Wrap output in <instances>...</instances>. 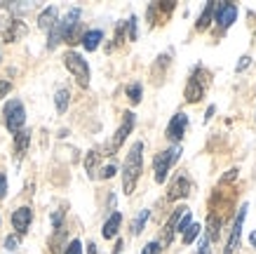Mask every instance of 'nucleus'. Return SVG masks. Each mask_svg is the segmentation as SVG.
I'll list each match as a JSON object with an SVG mask.
<instances>
[{
	"label": "nucleus",
	"mask_w": 256,
	"mask_h": 254,
	"mask_svg": "<svg viewBox=\"0 0 256 254\" xmlns=\"http://www.w3.org/2000/svg\"><path fill=\"white\" fill-rule=\"evenodd\" d=\"M141 169H144V144L134 141V146L130 148V153H127L124 165H122V188L127 195H132L134 188H136Z\"/></svg>",
	"instance_id": "obj_1"
},
{
	"label": "nucleus",
	"mask_w": 256,
	"mask_h": 254,
	"mask_svg": "<svg viewBox=\"0 0 256 254\" xmlns=\"http://www.w3.org/2000/svg\"><path fill=\"white\" fill-rule=\"evenodd\" d=\"M212 83V73L204 66H195L193 73H190V78H188V85H186V101L188 104H198V101L204 97V92H207V87H210Z\"/></svg>",
	"instance_id": "obj_2"
},
{
	"label": "nucleus",
	"mask_w": 256,
	"mask_h": 254,
	"mask_svg": "<svg viewBox=\"0 0 256 254\" xmlns=\"http://www.w3.org/2000/svg\"><path fill=\"white\" fill-rule=\"evenodd\" d=\"M181 144H174V146H170L167 151H162V153L156 155V160H153V172H156V181L158 184H164L167 181V174H170L172 165L181 158Z\"/></svg>",
	"instance_id": "obj_3"
},
{
	"label": "nucleus",
	"mask_w": 256,
	"mask_h": 254,
	"mask_svg": "<svg viewBox=\"0 0 256 254\" xmlns=\"http://www.w3.org/2000/svg\"><path fill=\"white\" fill-rule=\"evenodd\" d=\"M2 116H5V127L10 132H22L24 123H26V111H24V104L19 99H10L2 108Z\"/></svg>",
	"instance_id": "obj_4"
},
{
	"label": "nucleus",
	"mask_w": 256,
	"mask_h": 254,
	"mask_svg": "<svg viewBox=\"0 0 256 254\" xmlns=\"http://www.w3.org/2000/svg\"><path fill=\"white\" fill-rule=\"evenodd\" d=\"M64 64H66V69L76 76L80 87H87V85H90V66H87V62L78 52H66L64 54Z\"/></svg>",
	"instance_id": "obj_5"
},
{
	"label": "nucleus",
	"mask_w": 256,
	"mask_h": 254,
	"mask_svg": "<svg viewBox=\"0 0 256 254\" xmlns=\"http://www.w3.org/2000/svg\"><path fill=\"white\" fill-rule=\"evenodd\" d=\"M134 127V113L132 111H124L122 113V125L118 127V132L113 134V139L108 141V146H106V151H104V155H113L118 151V148L122 146V141L127 137H130V132H132Z\"/></svg>",
	"instance_id": "obj_6"
},
{
	"label": "nucleus",
	"mask_w": 256,
	"mask_h": 254,
	"mask_svg": "<svg viewBox=\"0 0 256 254\" xmlns=\"http://www.w3.org/2000/svg\"><path fill=\"white\" fill-rule=\"evenodd\" d=\"M247 209H249L247 205H242V207L238 209V216H235V221H233V228H230V238H228V242H226L224 254H235L238 249H240V240H242V223H244Z\"/></svg>",
	"instance_id": "obj_7"
},
{
	"label": "nucleus",
	"mask_w": 256,
	"mask_h": 254,
	"mask_svg": "<svg viewBox=\"0 0 256 254\" xmlns=\"http://www.w3.org/2000/svg\"><path fill=\"white\" fill-rule=\"evenodd\" d=\"M0 33H2L5 43H14V40H19L22 36H26L28 29H26V24H24L22 19L10 17V19H2V22H0Z\"/></svg>",
	"instance_id": "obj_8"
},
{
	"label": "nucleus",
	"mask_w": 256,
	"mask_h": 254,
	"mask_svg": "<svg viewBox=\"0 0 256 254\" xmlns=\"http://www.w3.org/2000/svg\"><path fill=\"white\" fill-rule=\"evenodd\" d=\"M214 17H216L221 29H228L238 19V8H235L233 3H214Z\"/></svg>",
	"instance_id": "obj_9"
},
{
	"label": "nucleus",
	"mask_w": 256,
	"mask_h": 254,
	"mask_svg": "<svg viewBox=\"0 0 256 254\" xmlns=\"http://www.w3.org/2000/svg\"><path fill=\"white\" fill-rule=\"evenodd\" d=\"M190 191H193V184H190V179H188L186 174H178V177H174V181L170 184L167 198H170V200H181V198L190 195Z\"/></svg>",
	"instance_id": "obj_10"
},
{
	"label": "nucleus",
	"mask_w": 256,
	"mask_h": 254,
	"mask_svg": "<svg viewBox=\"0 0 256 254\" xmlns=\"http://www.w3.org/2000/svg\"><path fill=\"white\" fill-rule=\"evenodd\" d=\"M186 130H188V116L178 111L176 116L170 120V125H167V139L178 144V141L184 139V134H186Z\"/></svg>",
	"instance_id": "obj_11"
},
{
	"label": "nucleus",
	"mask_w": 256,
	"mask_h": 254,
	"mask_svg": "<svg viewBox=\"0 0 256 254\" xmlns=\"http://www.w3.org/2000/svg\"><path fill=\"white\" fill-rule=\"evenodd\" d=\"M31 221H33L31 207H19V209H14V214H12V226H14V231L19 233V235H24V233L28 231Z\"/></svg>",
	"instance_id": "obj_12"
},
{
	"label": "nucleus",
	"mask_w": 256,
	"mask_h": 254,
	"mask_svg": "<svg viewBox=\"0 0 256 254\" xmlns=\"http://www.w3.org/2000/svg\"><path fill=\"white\" fill-rule=\"evenodd\" d=\"M186 209L188 207H178V209H174V214L167 219V223H164V231H162V245H170L172 240H174V233H176V223H178V219L186 214Z\"/></svg>",
	"instance_id": "obj_13"
},
{
	"label": "nucleus",
	"mask_w": 256,
	"mask_h": 254,
	"mask_svg": "<svg viewBox=\"0 0 256 254\" xmlns=\"http://www.w3.org/2000/svg\"><path fill=\"white\" fill-rule=\"evenodd\" d=\"M56 8L54 5H50L47 10H42L38 17V26H40V31H52L54 29V24H56Z\"/></svg>",
	"instance_id": "obj_14"
},
{
	"label": "nucleus",
	"mask_w": 256,
	"mask_h": 254,
	"mask_svg": "<svg viewBox=\"0 0 256 254\" xmlns=\"http://www.w3.org/2000/svg\"><path fill=\"white\" fill-rule=\"evenodd\" d=\"M120 223H122V214H120V212H113V214L108 216V221L104 223V228H101V235H104L106 240L116 238V235H118V228H120Z\"/></svg>",
	"instance_id": "obj_15"
},
{
	"label": "nucleus",
	"mask_w": 256,
	"mask_h": 254,
	"mask_svg": "<svg viewBox=\"0 0 256 254\" xmlns=\"http://www.w3.org/2000/svg\"><path fill=\"white\" fill-rule=\"evenodd\" d=\"M28 144H31V134L26 130L16 132L14 134V153H16V160H22L24 155H26V151H28Z\"/></svg>",
	"instance_id": "obj_16"
},
{
	"label": "nucleus",
	"mask_w": 256,
	"mask_h": 254,
	"mask_svg": "<svg viewBox=\"0 0 256 254\" xmlns=\"http://www.w3.org/2000/svg\"><path fill=\"white\" fill-rule=\"evenodd\" d=\"M101 40H104V31L94 29V31H87L85 36L80 38V43H82V47H85L87 52H94V50L101 45Z\"/></svg>",
	"instance_id": "obj_17"
},
{
	"label": "nucleus",
	"mask_w": 256,
	"mask_h": 254,
	"mask_svg": "<svg viewBox=\"0 0 256 254\" xmlns=\"http://www.w3.org/2000/svg\"><path fill=\"white\" fill-rule=\"evenodd\" d=\"M218 235H221V216H216L214 212L207 219V240L210 242H216Z\"/></svg>",
	"instance_id": "obj_18"
},
{
	"label": "nucleus",
	"mask_w": 256,
	"mask_h": 254,
	"mask_svg": "<svg viewBox=\"0 0 256 254\" xmlns=\"http://www.w3.org/2000/svg\"><path fill=\"white\" fill-rule=\"evenodd\" d=\"M212 17H214V3H207V8L202 10L200 19H198V24H195V29H198V31H207L210 24H212Z\"/></svg>",
	"instance_id": "obj_19"
},
{
	"label": "nucleus",
	"mask_w": 256,
	"mask_h": 254,
	"mask_svg": "<svg viewBox=\"0 0 256 254\" xmlns=\"http://www.w3.org/2000/svg\"><path fill=\"white\" fill-rule=\"evenodd\" d=\"M68 101H70V94H68V90H59L56 92V97H54V104H56V111L59 113H66V108H68Z\"/></svg>",
	"instance_id": "obj_20"
},
{
	"label": "nucleus",
	"mask_w": 256,
	"mask_h": 254,
	"mask_svg": "<svg viewBox=\"0 0 256 254\" xmlns=\"http://www.w3.org/2000/svg\"><path fill=\"white\" fill-rule=\"evenodd\" d=\"M148 216H150V212H148V209H141L139 214H136V219L132 221V233H134V235H139V233L144 231V226H146V221H148Z\"/></svg>",
	"instance_id": "obj_21"
},
{
	"label": "nucleus",
	"mask_w": 256,
	"mask_h": 254,
	"mask_svg": "<svg viewBox=\"0 0 256 254\" xmlns=\"http://www.w3.org/2000/svg\"><path fill=\"white\" fill-rule=\"evenodd\" d=\"M200 231H202V226L200 223H190L186 231H184V245H190L198 235H200Z\"/></svg>",
	"instance_id": "obj_22"
},
{
	"label": "nucleus",
	"mask_w": 256,
	"mask_h": 254,
	"mask_svg": "<svg viewBox=\"0 0 256 254\" xmlns=\"http://www.w3.org/2000/svg\"><path fill=\"white\" fill-rule=\"evenodd\" d=\"M141 94H144V87H141V83H132L130 87H127V97H130V101H132V104H139V101H141Z\"/></svg>",
	"instance_id": "obj_23"
},
{
	"label": "nucleus",
	"mask_w": 256,
	"mask_h": 254,
	"mask_svg": "<svg viewBox=\"0 0 256 254\" xmlns=\"http://www.w3.org/2000/svg\"><path fill=\"white\" fill-rule=\"evenodd\" d=\"M99 160V153L96 151H90L87 153V160H85V167H87V172H90V177H94V162Z\"/></svg>",
	"instance_id": "obj_24"
},
{
	"label": "nucleus",
	"mask_w": 256,
	"mask_h": 254,
	"mask_svg": "<svg viewBox=\"0 0 256 254\" xmlns=\"http://www.w3.org/2000/svg\"><path fill=\"white\" fill-rule=\"evenodd\" d=\"M190 223H193V216H190V212L186 209V214L181 216V219H178V223H176V233H178V231L184 233V231L188 228V226H190Z\"/></svg>",
	"instance_id": "obj_25"
},
{
	"label": "nucleus",
	"mask_w": 256,
	"mask_h": 254,
	"mask_svg": "<svg viewBox=\"0 0 256 254\" xmlns=\"http://www.w3.org/2000/svg\"><path fill=\"white\" fill-rule=\"evenodd\" d=\"M160 252H162V245L153 240V242H148V245L144 247V252H141V254H160Z\"/></svg>",
	"instance_id": "obj_26"
},
{
	"label": "nucleus",
	"mask_w": 256,
	"mask_h": 254,
	"mask_svg": "<svg viewBox=\"0 0 256 254\" xmlns=\"http://www.w3.org/2000/svg\"><path fill=\"white\" fill-rule=\"evenodd\" d=\"M66 254H82V242L80 240H70V245L66 247Z\"/></svg>",
	"instance_id": "obj_27"
},
{
	"label": "nucleus",
	"mask_w": 256,
	"mask_h": 254,
	"mask_svg": "<svg viewBox=\"0 0 256 254\" xmlns=\"http://www.w3.org/2000/svg\"><path fill=\"white\" fill-rule=\"evenodd\" d=\"M212 242L210 240H207V235H204V238L200 240V247H198V254H212Z\"/></svg>",
	"instance_id": "obj_28"
},
{
	"label": "nucleus",
	"mask_w": 256,
	"mask_h": 254,
	"mask_svg": "<svg viewBox=\"0 0 256 254\" xmlns=\"http://www.w3.org/2000/svg\"><path fill=\"white\" fill-rule=\"evenodd\" d=\"M116 172H118L116 165H106V167L101 169V174H99V177H101V179H110L113 174H116Z\"/></svg>",
	"instance_id": "obj_29"
},
{
	"label": "nucleus",
	"mask_w": 256,
	"mask_h": 254,
	"mask_svg": "<svg viewBox=\"0 0 256 254\" xmlns=\"http://www.w3.org/2000/svg\"><path fill=\"white\" fill-rule=\"evenodd\" d=\"M127 29H130V40H136V17H130Z\"/></svg>",
	"instance_id": "obj_30"
},
{
	"label": "nucleus",
	"mask_w": 256,
	"mask_h": 254,
	"mask_svg": "<svg viewBox=\"0 0 256 254\" xmlns=\"http://www.w3.org/2000/svg\"><path fill=\"white\" fill-rule=\"evenodd\" d=\"M5 247H8V249H16V247H19V235H8V238H5Z\"/></svg>",
	"instance_id": "obj_31"
},
{
	"label": "nucleus",
	"mask_w": 256,
	"mask_h": 254,
	"mask_svg": "<svg viewBox=\"0 0 256 254\" xmlns=\"http://www.w3.org/2000/svg\"><path fill=\"white\" fill-rule=\"evenodd\" d=\"M233 179H238V169H228L224 177H221V184H228V181H233Z\"/></svg>",
	"instance_id": "obj_32"
},
{
	"label": "nucleus",
	"mask_w": 256,
	"mask_h": 254,
	"mask_svg": "<svg viewBox=\"0 0 256 254\" xmlns=\"http://www.w3.org/2000/svg\"><path fill=\"white\" fill-rule=\"evenodd\" d=\"M249 62H252V57H247V54H244V57H242L240 59V64H238V66H235V71H238V73H240V71H244L249 66Z\"/></svg>",
	"instance_id": "obj_33"
},
{
	"label": "nucleus",
	"mask_w": 256,
	"mask_h": 254,
	"mask_svg": "<svg viewBox=\"0 0 256 254\" xmlns=\"http://www.w3.org/2000/svg\"><path fill=\"white\" fill-rule=\"evenodd\" d=\"M5 193H8V179L0 172V198H5Z\"/></svg>",
	"instance_id": "obj_34"
},
{
	"label": "nucleus",
	"mask_w": 256,
	"mask_h": 254,
	"mask_svg": "<svg viewBox=\"0 0 256 254\" xmlns=\"http://www.w3.org/2000/svg\"><path fill=\"white\" fill-rule=\"evenodd\" d=\"M10 90H12V85H10L8 80H0V99H2V97H5Z\"/></svg>",
	"instance_id": "obj_35"
},
{
	"label": "nucleus",
	"mask_w": 256,
	"mask_h": 254,
	"mask_svg": "<svg viewBox=\"0 0 256 254\" xmlns=\"http://www.w3.org/2000/svg\"><path fill=\"white\" fill-rule=\"evenodd\" d=\"M122 240H118V242H116V249H113V254H122Z\"/></svg>",
	"instance_id": "obj_36"
},
{
	"label": "nucleus",
	"mask_w": 256,
	"mask_h": 254,
	"mask_svg": "<svg viewBox=\"0 0 256 254\" xmlns=\"http://www.w3.org/2000/svg\"><path fill=\"white\" fill-rule=\"evenodd\" d=\"M87 254H99V249H96V245H94V242H90V245H87Z\"/></svg>",
	"instance_id": "obj_37"
},
{
	"label": "nucleus",
	"mask_w": 256,
	"mask_h": 254,
	"mask_svg": "<svg viewBox=\"0 0 256 254\" xmlns=\"http://www.w3.org/2000/svg\"><path fill=\"white\" fill-rule=\"evenodd\" d=\"M249 242H252V247H256V231H252V235H249Z\"/></svg>",
	"instance_id": "obj_38"
},
{
	"label": "nucleus",
	"mask_w": 256,
	"mask_h": 254,
	"mask_svg": "<svg viewBox=\"0 0 256 254\" xmlns=\"http://www.w3.org/2000/svg\"><path fill=\"white\" fill-rule=\"evenodd\" d=\"M212 116H214V106H210V108H207V116H204V120H210Z\"/></svg>",
	"instance_id": "obj_39"
}]
</instances>
